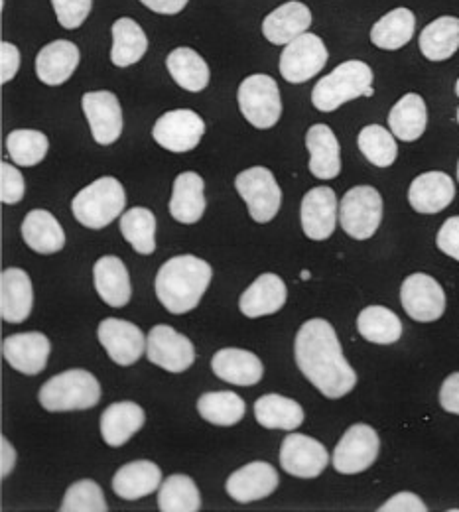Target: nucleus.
<instances>
[{"label":"nucleus","instance_id":"1","mask_svg":"<svg viewBox=\"0 0 459 512\" xmlns=\"http://www.w3.org/2000/svg\"><path fill=\"white\" fill-rule=\"evenodd\" d=\"M294 353L302 375L326 398H343L355 388L357 375L343 357L337 333L329 321H306L296 335Z\"/></svg>","mask_w":459,"mask_h":512},{"label":"nucleus","instance_id":"2","mask_svg":"<svg viewBox=\"0 0 459 512\" xmlns=\"http://www.w3.org/2000/svg\"><path fill=\"white\" fill-rule=\"evenodd\" d=\"M213 278L211 266L192 255L174 256L162 264L156 274V296L170 314H188L196 310L201 296Z\"/></svg>","mask_w":459,"mask_h":512},{"label":"nucleus","instance_id":"3","mask_svg":"<svg viewBox=\"0 0 459 512\" xmlns=\"http://www.w3.org/2000/svg\"><path fill=\"white\" fill-rule=\"evenodd\" d=\"M369 89H373V69L365 62L349 60L316 83L312 103L322 113H333L343 103L367 97Z\"/></svg>","mask_w":459,"mask_h":512},{"label":"nucleus","instance_id":"4","mask_svg":"<svg viewBox=\"0 0 459 512\" xmlns=\"http://www.w3.org/2000/svg\"><path fill=\"white\" fill-rule=\"evenodd\" d=\"M127 193L117 178H99L83 188L71 201L75 219L87 229L111 225L125 209Z\"/></svg>","mask_w":459,"mask_h":512},{"label":"nucleus","instance_id":"5","mask_svg":"<svg viewBox=\"0 0 459 512\" xmlns=\"http://www.w3.org/2000/svg\"><path fill=\"white\" fill-rule=\"evenodd\" d=\"M38 400L48 412L87 410L99 404L101 384L89 371L71 369L44 383Z\"/></svg>","mask_w":459,"mask_h":512},{"label":"nucleus","instance_id":"6","mask_svg":"<svg viewBox=\"0 0 459 512\" xmlns=\"http://www.w3.org/2000/svg\"><path fill=\"white\" fill-rule=\"evenodd\" d=\"M383 221V197L371 186H357L339 203V223L343 231L357 239H371Z\"/></svg>","mask_w":459,"mask_h":512},{"label":"nucleus","instance_id":"7","mask_svg":"<svg viewBox=\"0 0 459 512\" xmlns=\"http://www.w3.org/2000/svg\"><path fill=\"white\" fill-rule=\"evenodd\" d=\"M239 109L255 128H272L282 115V99L276 81L270 75L257 73L239 85Z\"/></svg>","mask_w":459,"mask_h":512},{"label":"nucleus","instance_id":"8","mask_svg":"<svg viewBox=\"0 0 459 512\" xmlns=\"http://www.w3.org/2000/svg\"><path fill=\"white\" fill-rule=\"evenodd\" d=\"M235 190L245 199L249 213L257 223L272 221L280 211L282 190L268 168L255 166L241 172L235 178Z\"/></svg>","mask_w":459,"mask_h":512},{"label":"nucleus","instance_id":"9","mask_svg":"<svg viewBox=\"0 0 459 512\" xmlns=\"http://www.w3.org/2000/svg\"><path fill=\"white\" fill-rule=\"evenodd\" d=\"M328 58V48L322 38L306 32L284 48L278 69L288 83H306L326 67Z\"/></svg>","mask_w":459,"mask_h":512},{"label":"nucleus","instance_id":"10","mask_svg":"<svg viewBox=\"0 0 459 512\" xmlns=\"http://www.w3.org/2000/svg\"><path fill=\"white\" fill-rule=\"evenodd\" d=\"M379 434L367 424L351 426L333 451V467L343 475H357L367 471L379 457Z\"/></svg>","mask_w":459,"mask_h":512},{"label":"nucleus","instance_id":"11","mask_svg":"<svg viewBox=\"0 0 459 512\" xmlns=\"http://www.w3.org/2000/svg\"><path fill=\"white\" fill-rule=\"evenodd\" d=\"M148 361L168 373H184L196 361L192 341L170 325H156L146 337Z\"/></svg>","mask_w":459,"mask_h":512},{"label":"nucleus","instance_id":"12","mask_svg":"<svg viewBox=\"0 0 459 512\" xmlns=\"http://www.w3.org/2000/svg\"><path fill=\"white\" fill-rule=\"evenodd\" d=\"M404 312L414 321L430 323L440 320L446 312L444 288L428 274H410L400 288Z\"/></svg>","mask_w":459,"mask_h":512},{"label":"nucleus","instance_id":"13","mask_svg":"<svg viewBox=\"0 0 459 512\" xmlns=\"http://www.w3.org/2000/svg\"><path fill=\"white\" fill-rule=\"evenodd\" d=\"M205 132V123L190 109H176L166 115H162L152 128L154 140L170 152L182 154L194 150L201 142V136Z\"/></svg>","mask_w":459,"mask_h":512},{"label":"nucleus","instance_id":"14","mask_svg":"<svg viewBox=\"0 0 459 512\" xmlns=\"http://www.w3.org/2000/svg\"><path fill=\"white\" fill-rule=\"evenodd\" d=\"M81 107L97 144L109 146L119 140L123 132V111L115 93L111 91L85 93L81 99Z\"/></svg>","mask_w":459,"mask_h":512},{"label":"nucleus","instance_id":"15","mask_svg":"<svg viewBox=\"0 0 459 512\" xmlns=\"http://www.w3.org/2000/svg\"><path fill=\"white\" fill-rule=\"evenodd\" d=\"M329 453L318 440L304 434H290L280 448V465L286 473L300 479H314L328 467Z\"/></svg>","mask_w":459,"mask_h":512},{"label":"nucleus","instance_id":"16","mask_svg":"<svg viewBox=\"0 0 459 512\" xmlns=\"http://www.w3.org/2000/svg\"><path fill=\"white\" fill-rule=\"evenodd\" d=\"M52 353L50 339L44 333H16L2 341V355L12 369L22 375H38L46 369Z\"/></svg>","mask_w":459,"mask_h":512},{"label":"nucleus","instance_id":"17","mask_svg":"<svg viewBox=\"0 0 459 512\" xmlns=\"http://www.w3.org/2000/svg\"><path fill=\"white\" fill-rule=\"evenodd\" d=\"M97 335L107 355L121 367L134 365L146 349L144 333L131 321L107 318L99 323Z\"/></svg>","mask_w":459,"mask_h":512},{"label":"nucleus","instance_id":"18","mask_svg":"<svg viewBox=\"0 0 459 512\" xmlns=\"http://www.w3.org/2000/svg\"><path fill=\"white\" fill-rule=\"evenodd\" d=\"M278 489V473L266 461H253L227 479V495L237 503H253Z\"/></svg>","mask_w":459,"mask_h":512},{"label":"nucleus","instance_id":"19","mask_svg":"<svg viewBox=\"0 0 459 512\" xmlns=\"http://www.w3.org/2000/svg\"><path fill=\"white\" fill-rule=\"evenodd\" d=\"M302 229L312 241H326L337 225V197L331 188H314L304 195L300 209Z\"/></svg>","mask_w":459,"mask_h":512},{"label":"nucleus","instance_id":"20","mask_svg":"<svg viewBox=\"0 0 459 512\" xmlns=\"http://www.w3.org/2000/svg\"><path fill=\"white\" fill-rule=\"evenodd\" d=\"M312 26V12L302 2H286L272 10L263 22L264 38L274 46H288Z\"/></svg>","mask_w":459,"mask_h":512},{"label":"nucleus","instance_id":"21","mask_svg":"<svg viewBox=\"0 0 459 512\" xmlns=\"http://www.w3.org/2000/svg\"><path fill=\"white\" fill-rule=\"evenodd\" d=\"M34 306L32 280L22 268H6L0 276V314L8 323L28 320Z\"/></svg>","mask_w":459,"mask_h":512},{"label":"nucleus","instance_id":"22","mask_svg":"<svg viewBox=\"0 0 459 512\" xmlns=\"http://www.w3.org/2000/svg\"><path fill=\"white\" fill-rule=\"evenodd\" d=\"M456 197V184L444 172H426L418 176L408 190V201L414 211L434 215L444 211Z\"/></svg>","mask_w":459,"mask_h":512},{"label":"nucleus","instance_id":"23","mask_svg":"<svg viewBox=\"0 0 459 512\" xmlns=\"http://www.w3.org/2000/svg\"><path fill=\"white\" fill-rule=\"evenodd\" d=\"M93 282L101 300L111 308H123L131 302L129 270L119 256H103L93 266Z\"/></svg>","mask_w":459,"mask_h":512},{"label":"nucleus","instance_id":"24","mask_svg":"<svg viewBox=\"0 0 459 512\" xmlns=\"http://www.w3.org/2000/svg\"><path fill=\"white\" fill-rule=\"evenodd\" d=\"M211 369L217 379L237 386H253L261 383L264 375L261 359L245 349H221L211 359Z\"/></svg>","mask_w":459,"mask_h":512},{"label":"nucleus","instance_id":"25","mask_svg":"<svg viewBox=\"0 0 459 512\" xmlns=\"http://www.w3.org/2000/svg\"><path fill=\"white\" fill-rule=\"evenodd\" d=\"M286 284L280 276L266 272L259 276L241 296L239 308L247 318L272 316L286 304Z\"/></svg>","mask_w":459,"mask_h":512},{"label":"nucleus","instance_id":"26","mask_svg":"<svg viewBox=\"0 0 459 512\" xmlns=\"http://www.w3.org/2000/svg\"><path fill=\"white\" fill-rule=\"evenodd\" d=\"M22 239L40 255L60 253L66 245V233L60 221L46 209H34L24 217Z\"/></svg>","mask_w":459,"mask_h":512},{"label":"nucleus","instance_id":"27","mask_svg":"<svg viewBox=\"0 0 459 512\" xmlns=\"http://www.w3.org/2000/svg\"><path fill=\"white\" fill-rule=\"evenodd\" d=\"M306 148L310 152V172L318 180H333L341 172L339 142L328 125H314L306 134Z\"/></svg>","mask_w":459,"mask_h":512},{"label":"nucleus","instance_id":"28","mask_svg":"<svg viewBox=\"0 0 459 512\" xmlns=\"http://www.w3.org/2000/svg\"><path fill=\"white\" fill-rule=\"evenodd\" d=\"M162 471L156 463L140 459L123 465L113 477V489L117 497L125 501H138L160 489Z\"/></svg>","mask_w":459,"mask_h":512},{"label":"nucleus","instance_id":"29","mask_svg":"<svg viewBox=\"0 0 459 512\" xmlns=\"http://www.w3.org/2000/svg\"><path fill=\"white\" fill-rule=\"evenodd\" d=\"M144 410L136 402H115L101 416V436L111 448L125 446L144 426Z\"/></svg>","mask_w":459,"mask_h":512},{"label":"nucleus","instance_id":"30","mask_svg":"<svg viewBox=\"0 0 459 512\" xmlns=\"http://www.w3.org/2000/svg\"><path fill=\"white\" fill-rule=\"evenodd\" d=\"M79 50L73 42L56 40L40 50L36 58L38 79L46 85H62L75 73L79 65Z\"/></svg>","mask_w":459,"mask_h":512},{"label":"nucleus","instance_id":"31","mask_svg":"<svg viewBox=\"0 0 459 512\" xmlns=\"http://www.w3.org/2000/svg\"><path fill=\"white\" fill-rule=\"evenodd\" d=\"M205 184L196 172H184L176 178L170 197V215L184 225H194L205 213Z\"/></svg>","mask_w":459,"mask_h":512},{"label":"nucleus","instance_id":"32","mask_svg":"<svg viewBox=\"0 0 459 512\" xmlns=\"http://www.w3.org/2000/svg\"><path fill=\"white\" fill-rule=\"evenodd\" d=\"M459 50V18L442 16L420 34V52L430 62H446Z\"/></svg>","mask_w":459,"mask_h":512},{"label":"nucleus","instance_id":"33","mask_svg":"<svg viewBox=\"0 0 459 512\" xmlns=\"http://www.w3.org/2000/svg\"><path fill=\"white\" fill-rule=\"evenodd\" d=\"M257 422L266 430H286L292 432L302 426L304 410L302 406L280 394H264L255 402Z\"/></svg>","mask_w":459,"mask_h":512},{"label":"nucleus","instance_id":"34","mask_svg":"<svg viewBox=\"0 0 459 512\" xmlns=\"http://www.w3.org/2000/svg\"><path fill=\"white\" fill-rule=\"evenodd\" d=\"M391 132L402 142L418 140L428 127V109L420 95L406 93L389 113Z\"/></svg>","mask_w":459,"mask_h":512},{"label":"nucleus","instance_id":"35","mask_svg":"<svg viewBox=\"0 0 459 512\" xmlns=\"http://www.w3.org/2000/svg\"><path fill=\"white\" fill-rule=\"evenodd\" d=\"M416 28V16L408 8H394L385 14L375 26L371 28V42L381 50H400L404 48Z\"/></svg>","mask_w":459,"mask_h":512},{"label":"nucleus","instance_id":"36","mask_svg":"<svg viewBox=\"0 0 459 512\" xmlns=\"http://www.w3.org/2000/svg\"><path fill=\"white\" fill-rule=\"evenodd\" d=\"M245 400L235 392H205L197 400V412L213 426H235L245 416Z\"/></svg>","mask_w":459,"mask_h":512},{"label":"nucleus","instance_id":"37","mask_svg":"<svg viewBox=\"0 0 459 512\" xmlns=\"http://www.w3.org/2000/svg\"><path fill=\"white\" fill-rule=\"evenodd\" d=\"M113 50H111V62L117 67H129L138 64L146 50H148V38L144 30L132 20V18H119L113 24Z\"/></svg>","mask_w":459,"mask_h":512},{"label":"nucleus","instance_id":"38","mask_svg":"<svg viewBox=\"0 0 459 512\" xmlns=\"http://www.w3.org/2000/svg\"><path fill=\"white\" fill-rule=\"evenodd\" d=\"M172 79L186 91L199 93L209 85V67L192 48H176L166 58Z\"/></svg>","mask_w":459,"mask_h":512},{"label":"nucleus","instance_id":"39","mask_svg":"<svg viewBox=\"0 0 459 512\" xmlns=\"http://www.w3.org/2000/svg\"><path fill=\"white\" fill-rule=\"evenodd\" d=\"M357 331L377 345H393L402 337V321L385 306H369L357 318Z\"/></svg>","mask_w":459,"mask_h":512},{"label":"nucleus","instance_id":"40","mask_svg":"<svg viewBox=\"0 0 459 512\" xmlns=\"http://www.w3.org/2000/svg\"><path fill=\"white\" fill-rule=\"evenodd\" d=\"M158 509L162 512H197L201 509V495L196 483L188 475H170L158 493Z\"/></svg>","mask_w":459,"mask_h":512},{"label":"nucleus","instance_id":"41","mask_svg":"<svg viewBox=\"0 0 459 512\" xmlns=\"http://www.w3.org/2000/svg\"><path fill=\"white\" fill-rule=\"evenodd\" d=\"M121 233L138 255H152L156 249V217L146 207H132L121 217Z\"/></svg>","mask_w":459,"mask_h":512},{"label":"nucleus","instance_id":"42","mask_svg":"<svg viewBox=\"0 0 459 512\" xmlns=\"http://www.w3.org/2000/svg\"><path fill=\"white\" fill-rule=\"evenodd\" d=\"M48 148H50L48 136L40 130L20 128V130H12L6 136V150L12 156V162L18 166L30 168L40 164L46 158Z\"/></svg>","mask_w":459,"mask_h":512},{"label":"nucleus","instance_id":"43","mask_svg":"<svg viewBox=\"0 0 459 512\" xmlns=\"http://www.w3.org/2000/svg\"><path fill=\"white\" fill-rule=\"evenodd\" d=\"M357 144L363 156L377 168L393 166L398 156V146H396L393 132L379 125L363 128L357 136Z\"/></svg>","mask_w":459,"mask_h":512},{"label":"nucleus","instance_id":"44","mask_svg":"<svg viewBox=\"0 0 459 512\" xmlns=\"http://www.w3.org/2000/svg\"><path fill=\"white\" fill-rule=\"evenodd\" d=\"M62 512H107V501L103 495V489L91 481V479H83L73 483L67 489L64 503L60 507Z\"/></svg>","mask_w":459,"mask_h":512},{"label":"nucleus","instance_id":"45","mask_svg":"<svg viewBox=\"0 0 459 512\" xmlns=\"http://www.w3.org/2000/svg\"><path fill=\"white\" fill-rule=\"evenodd\" d=\"M52 4L58 16V22L66 30L79 28L87 20L93 8V0H52Z\"/></svg>","mask_w":459,"mask_h":512},{"label":"nucleus","instance_id":"46","mask_svg":"<svg viewBox=\"0 0 459 512\" xmlns=\"http://www.w3.org/2000/svg\"><path fill=\"white\" fill-rule=\"evenodd\" d=\"M26 192L22 174L8 162L0 164V199L6 205H16Z\"/></svg>","mask_w":459,"mask_h":512},{"label":"nucleus","instance_id":"47","mask_svg":"<svg viewBox=\"0 0 459 512\" xmlns=\"http://www.w3.org/2000/svg\"><path fill=\"white\" fill-rule=\"evenodd\" d=\"M436 245L444 255L452 256L459 262V215L450 217L438 231Z\"/></svg>","mask_w":459,"mask_h":512},{"label":"nucleus","instance_id":"48","mask_svg":"<svg viewBox=\"0 0 459 512\" xmlns=\"http://www.w3.org/2000/svg\"><path fill=\"white\" fill-rule=\"evenodd\" d=\"M428 507L424 501L414 493H398L389 499L379 512H426Z\"/></svg>","mask_w":459,"mask_h":512},{"label":"nucleus","instance_id":"49","mask_svg":"<svg viewBox=\"0 0 459 512\" xmlns=\"http://www.w3.org/2000/svg\"><path fill=\"white\" fill-rule=\"evenodd\" d=\"M0 81L8 83L16 77L18 67H20V52L14 44L2 42L0 44Z\"/></svg>","mask_w":459,"mask_h":512},{"label":"nucleus","instance_id":"50","mask_svg":"<svg viewBox=\"0 0 459 512\" xmlns=\"http://www.w3.org/2000/svg\"><path fill=\"white\" fill-rule=\"evenodd\" d=\"M440 404L446 412L459 416V373L450 375L440 388Z\"/></svg>","mask_w":459,"mask_h":512},{"label":"nucleus","instance_id":"51","mask_svg":"<svg viewBox=\"0 0 459 512\" xmlns=\"http://www.w3.org/2000/svg\"><path fill=\"white\" fill-rule=\"evenodd\" d=\"M146 8H150L152 12L158 14H178L186 8L188 0H140Z\"/></svg>","mask_w":459,"mask_h":512},{"label":"nucleus","instance_id":"52","mask_svg":"<svg viewBox=\"0 0 459 512\" xmlns=\"http://www.w3.org/2000/svg\"><path fill=\"white\" fill-rule=\"evenodd\" d=\"M0 455V477L6 479L16 465V449L12 448V444L4 436L0 438Z\"/></svg>","mask_w":459,"mask_h":512},{"label":"nucleus","instance_id":"53","mask_svg":"<svg viewBox=\"0 0 459 512\" xmlns=\"http://www.w3.org/2000/svg\"><path fill=\"white\" fill-rule=\"evenodd\" d=\"M456 95H458V97H459V79H458V83H456Z\"/></svg>","mask_w":459,"mask_h":512},{"label":"nucleus","instance_id":"54","mask_svg":"<svg viewBox=\"0 0 459 512\" xmlns=\"http://www.w3.org/2000/svg\"><path fill=\"white\" fill-rule=\"evenodd\" d=\"M458 182H459V162H458Z\"/></svg>","mask_w":459,"mask_h":512},{"label":"nucleus","instance_id":"55","mask_svg":"<svg viewBox=\"0 0 459 512\" xmlns=\"http://www.w3.org/2000/svg\"><path fill=\"white\" fill-rule=\"evenodd\" d=\"M458 125H459V107H458Z\"/></svg>","mask_w":459,"mask_h":512}]
</instances>
